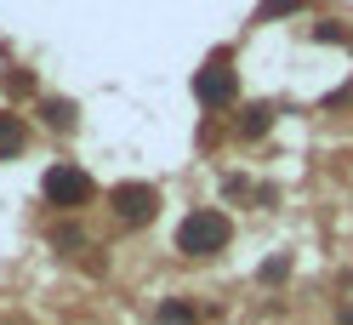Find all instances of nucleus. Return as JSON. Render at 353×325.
I'll use <instances>...</instances> for the list:
<instances>
[{
    "instance_id": "8",
    "label": "nucleus",
    "mask_w": 353,
    "mask_h": 325,
    "mask_svg": "<svg viewBox=\"0 0 353 325\" xmlns=\"http://www.w3.org/2000/svg\"><path fill=\"white\" fill-rule=\"evenodd\" d=\"M291 12H302V0H262L256 23H274V17H291Z\"/></svg>"
},
{
    "instance_id": "4",
    "label": "nucleus",
    "mask_w": 353,
    "mask_h": 325,
    "mask_svg": "<svg viewBox=\"0 0 353 325\" xmlns=\"http://www.w3.org/2000/svg\"><path fill=\"white\" fill-rule=\"evenodd\" d=\"M154 206H160V194H154L148 183H120L114 188V217L120 223H148Z\"/></svg>"
},
{
    "instance_id": "3",
    "label": "nucleus",
    "mask_w": 353,
    "mask_h": 325,
    "mask_svg": "<svg viewBox=\"0 0 353 325\" xmlns=\"http://www.w3.org/2000/svg\"><path fill=\"white\" fill-rule=\"evenodd\" d=\"M40 194H46V206H85L92 200V177H85L80 166H52L46 171V183H40Z\"/></svg>"
},
{
    "instance_id": "5",
    "label": "nucleus",
    "mask_w": 353,
    "mask_h": 325,
    "mask_svg": "<svg viewBox=\"0 0 353 325\" xmlns=\"http://www.w3.org/2000/svg\"><path fill=\"white\" fill-rule=\"evenodd\" d=\"M23 143H29V126H23V115H6V108H0V160L23 155Z\"/></svg>"
},
{
    "instance_id": "9",
    "label": "nucleus",
    "mask_w": 353,
    "mask_h": 325,
    "mask_svg": "<svg viewBox=\"0 0 353 325\" xmlns=\"http://www.w3.org/2000/svg\"><path fill=\"white\" fill-rule=\"evenodd\" d=\"M46 126H74V103H63V97H46Z\"/></svg>"
},
{
    "instance_id": "12",
    "label": "nucleus",
    "mask_w": 353,
    "mask_h": 325,
    "mask_svg": "<svg viewBox=\"0 0 353 325\" xmlns=\"http://www.w3.org/2000/svg\"><path fill=\"white\" fill-rule=\"evenodd\" d=\"M285 274H291V263H285V257H274V263L262 268V279H285Z\"/></svg>"
},
{
    "instance_id": "1",
    "label": "nucleus",
    "mask_w": 353,
    "mask_h": 325,
    "mask_svg": "<svg viewBox=\"0 0 353 325\" xmlns=\"http://www.w3.org/2000/svg\"><path fill=\"white\" fill-rule=\"evenodd\" d=\"M228 217L223 211H188L183 217V228H176V251H183V257H216V251H223L228 246Z\"/></svg>"
},
{
    "instance_id": "11",
    "label": "nucleus",
    "mask_w": 353,
    "mask_h": 325,
    "mask_svg": "<svg viewBox=\"0 0 353 325\" xmlns=\"http://www.w3.org/2000/svg\"><path fill=\"white\" fill-rule=\"evenodd\" d=\"M314 35H319V40H325V46H336V40H347V29H342V23H330V17H325V23H319V29H314Z\"/></svg>"
},
{
    "instance_id": "6",
    "label": "nucleus",
    "mask_w": 353,
    "mask_h": 325,
    "mask_svg": "<svg viewBox=\"0 0 353 325\" xmlns=\"http://www.w3.org/2000/svg\"><path fill=\"white\" fill-rule=\"evenodd\" d=\"M160 325H200V314H194V302L165 297V302H160Z\"/></svg>"
},
{
    "instance_id": "10",
    "label": "nucleus",
    "mask_w": 353,
    "mask_h": 325,
    "mask_svg": "<svg viewBox=\"0 0 353 325\" xmlns=\"http://www.w3.org/2000/svg\"><path fill=\"white\" fill-rule=\"evenodd\" d=\"M52 246H57V251H69V246H85V234H80L74 223H69V228H52Z\"/></svg>"
},
{
    "instance_id": "2",
    "label": "nucleus",
    "mask_w": 353,
    "mask_h": 325,
    "mask_svg": "<svg viewBox=\"0 0 353 325\" xmlns=\"http://www.w3.org/2000/svg\"><path fill=\"white\" fill-rule=\"evenodd\" d=\"M194 97H200L205 108H228L234 97H239V80H234V69H228V52H216L200 75H194Z\"/></svg>"
},
{
    "instance_id": "7",
    "label": "nucleus",
    "mask_w": 353,
    "mask_h": 325,
    "mask_svg": "<svg viewBox=\"0 0 353 325\" xmlns=\"http://www.w3.org/2000/svg\"><path fill=\"white\" fill-rule=\"evenodd\" d=\"M268 126H274V108H268V103H251L245 115H239V132H245V137H262Z\"/></svg>"
}]
</instances>
